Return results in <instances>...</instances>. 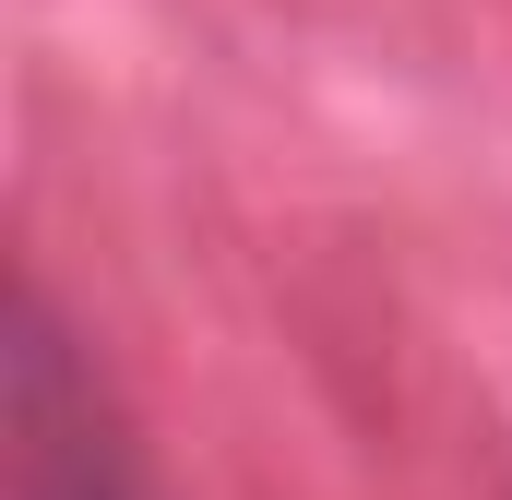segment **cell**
I'll use <instances>...</instances> for the list:
<instances>
[{
  "mask_svg": "<svg viewBox=\"0 0 512 500\" xmlns=\"http://www.w3.org/2000/svg\"><path fill=\"white\" fill-rule=\"evenodd\" d=\"M0 429H12V500H143L108 381L72 358L36 286H12V322H0Z\"/></svg>",
  "mask_w": 512,
  "mask_h": 500,
  "instance_id": "1",
  "label": "cell"
}]
</instances>
